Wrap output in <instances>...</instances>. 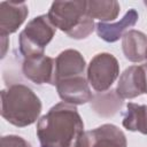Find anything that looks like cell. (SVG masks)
Segmentation results:
<instances>
[{
  "label": "cell",
  "mask_w": 147,
  "mask_h": 147,
  "mask_svg": "<svg viewBox=\"0 0 147 147\" xmlns=\"http://www.w3.org/2000/svg\"><path fill=\"white\" fill-rule=\"evenodd\" d=\"M36 132L40 147H74L85 131L77 107L62 101L38 119Z\"/></svg>",
  "instance_id": "1"
},
{
  "label": "cell",
  "mask_w": 147,
  "mask_h": 147,
  "mask_svg": "<svg viewBox=\"0 0 147 147\" xmlns=\"http://www.w3.org/2000/svg\"><path fill=\"white\" fill-rule=\"evenodd\" d=\"M41 101L24 84H13L1 91V116L11 125L25 127L39 119Z\"/></svg>",
  "instance_id": "2"
},
{
  "label": "cell",
  "mask_w": 147,
  "mask_h": 147,
  "mask_svg": "<svg viewBox=\"0 0 147 147\" xmlns=\"http://www.w3.org/2000/svg\"><path fill=\"white\" fill-rule=\"evenodd\" d=\"M52 24L72 39H85L95 29V23L87 14L85 0L54 1L47 13Z\"/></svg>",
  "instance_id": "3"
},
{
  "label": "cell",
  "mask_w": 147,
  "mask_h": 147,
  "mask_svg": "<svg viewBox=\"0 0 147 147\" xmlns=\"http://www.w3.org/2000/svg\"><path fill=\"white\" fill-rule=\"evenodd\" d=\"M56 28L46 14L32 18L18 36V49L24 59L44 55L46 46L55 36Z\"/></svg>",
  "instance_id": "4"
},
{
  "label": "cell",
  "mask_w": 147,
  "mask_h": 147,
  "mask_svg": "<svg viewBox=\"0 0 147 147\" xmlns=\"http://www.w3.org/2000/svg\"><path fill=\"white\" fill-rule=\"evenodd\" d=\"M87 82L98 93L107 92L119 76V63L110 53H99L87 67Z\"/></svg>",
  "instance_id": "5"
},
{
  "label": "cell",
  "mask_w": 147,
  "mask_h": 147,
  "mask_svg": "<svg viewBox=\"0 0 147 147\" xmlns=\"http://www.w3.org/2000/svg\"><path fill=\"white\" fill-rule=\"evenodd\" d=\"M74 147H127L123 131L114 124H102L85 131Z\"/></svg>",
  "instance_id": "6"
},
{
  "label": "cell",
  "mask_w": 147,
  "mask_h": 147,
  "mask_svg": "<svg viewBox=\"0 0 147 147\" xmlns=\"http://www.w3.org/2000/svg\"><path fill=\"white\" fill-rule=\"evenodd\" d=\"M115 91L121 99H134L147 94V63L126 68L119 76Z\"/></svg>",
  "instance_id": "7"
},
{
  "label": "cell",
  "mask_w": 147,
  "mask_h": 147,
  "mask_svg": "<svg viewBox=\"0 0 147 147\" xmlns=\"http://www.w3.org/2000/svg\"><path fill=\"white\" fill-rule=\"evenodd\" d=\"M22 72L25 78L37 85L56 84L55 80V60L47 55H39L30 59H24Z\"/></svg>",
  "instance_id": "8"
},
{
  "label": "cell",
  "mask_w": 147,
  "mask_h": 147,
  "mask_svg": "<svg viewBox=\"0 0 147 147\" xmlns=\"http://www.w3.org/2000/svg\"><path fill=\"white\" fill-rule=\"evenodd\" d=\"M55 86L57 90V94L63 102L79 106L91 102L93 99L90 84L87 82V78H85L84 76L59 80Z\"/></svg>",
  "instance_id": "9"
},
{
  "label": "cell",
  "mask_w": 147,
  "mask_h": 147,
  "mask_svg": "<svg viewBox=\"0 0 147 147\" xmlns=\"http://www.w3.org/2000/svg\"><path fill=\"white\" fill-rule=\"evenodd\" d=\"M29 15L28 5L24 1L0 2V36L8 37L16 32Z\"/></svg>",
  "instance_id": "10"
},
{
  "label": "cell",
  "mask_w": 147,
  "mask_h": 147,
  "mask_svg": "<svg viewBox=\"0 0 147 147\" xmlns=\"http://www.w3.org/2000/svg\"><path fill=\"white\" fill-rule=\"evenodd\" d=\"M86 62L83 55L76 49H65L55 59V80L84 76ZM56 85V84H55Z\"/></svg>",
  "instance_id": "11"
},
{
  "label": "cell",
  "mask_w": 147,
  "mask_h": 147,
  "mask_svg": "<svg viewBox=\"0 0 147 147\" xmlns=\"http://www.w3.org/2000/svg\"><path fill=\"white\" fill-rule=\"evenodd\" d=\"M138 18H139L138 11L134 8H131L125 13V15L118 22L115 23L98 22L95 24L96 34L106 42H115L119 40V38H122L124 33L129 31L130 28L136 25Z\"/></svg>",
  "instance_id": "12"
},
{
  "label": "cell",
  "mask_w": 147,
  "mask_h": 147,
  "mask_svg": "<svg viewBox=\"0 0 147 147\" xmlns=\"http://www.w3.org/2000/svg\"><path fill=\"white\" fill-rule=\"evenodd\" d=\"M122 49L126 60L138 63L146 60L147 36L138 30H129L122 37Z\"/></svg>",
  "instance_id": "13"
},
{
  "label": "cell",
  "mask_w": 147,
  "mask_h": 147,
  "mask_svg": "<svg viewBox=\"0 0 147 147\" xmlns=\"http://www.w3.org/2000/svg\"><path fill=\"white\" fill-rule=\"evenodd\" d=\"M122 124L129 131L147 134V106L127 102Z\"/></svg>",
  "instance_id": "14"
},
{
  "label": "cell",
  "mask_w": 147,
  "mask_h": 147,
  "mask_svg": "<svg viewBox=\"0 0 147 147\" xmlns=\"http://www.w3.org/2000/svg\"><path fill=\"white\" fill-rule=\"evenodd\" d=\"M123 99L118 96L116 91H107L102 93H98L96 95H93V99L91 101V107L93 110L103 117H109L115 115L122 107Z\"/></svg>",
  "instance_id": "15"
},
{
  "label": "cell",
  "mask_w": 147,
  "mask_h": 147,
  "mask_svg": "<svg viewBox=\"0 0 147 147\" xmlns=\"http://www.w3.org/2000/svg\"><path fill=\"white\" fill-rule=\"evenodd\" d=\"M87 14L93 20L108 23L117 18L121 7L115 0H90L86 1Z\"/></svg>",
  "instance_id": "16"
},
{
  "label": "cell",
  "mask_w": 147,
  "mask_h": 147,
  "mask_svg": "<svg viewBox=\"0 0 147 147\" xmlns=\"http://www.w3.org/2000/svg\"><path fill=\"white\" fill-rule=\"evenodd\" d=\"M0 147H32L31 144L21 136L8 134L0 139Z\"/></svg>",
  "instance_id": "17"
},
{
  "label": "cell",
  "mask_w": 147,
  "mask_h": 147,
  "mask_svg": "<svg viewBox=\"0 0 147 147\" xmlns=\"http://www.w3.org/2000/svg\"><path fill=\"white\" fill-rule=\"evenodd\" d=\"M7 44H8V37L1 36V46H2V52H1V57H5L6 55V49H7Z\"/></svg>",
  "instance_id": "18"
},
{
  "label": "cell",
  "mask_w": 147,
  "mask_h": 147,
  "mask_svg": "<svg viewBox=\"0 0 147 147\" xmlns=\"http://www.w3.org/2000/svg\"><path fill=\"white\" fill-rule=\"evenodd\" d=\"M144 3H145V6L147 7V1H144Z\"/></svg>",
  "instance_id": "19"
},
{
  "label": "cell",
  "mask_w": 147,
  "mask_h": 147,
  "mask_svg": "<svg viewBox=\"0 0 147 147\" xmlns=\"http://www.w3.org/2000/svg\"><path fill=\"white\" fill-rule=\"evenodd\" d=\"M146 60H147V54H146Z\"/></svg>",
  "instance_id": "20"
}]
</instances>
